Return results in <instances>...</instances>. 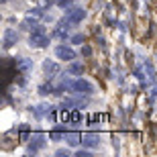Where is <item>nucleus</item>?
<instances>
[{"instance_id": "obj_7", "label": "nucleus", "mask_w": 157, "mask_h": 157, "mask_svg": "<svg viewBox=\"0 0 157 157\" xmlns=\"http://www.w3.org/2000/svg\"><path fill=\"white\" fill-rule=\"evenodd\" d=\"M17 41H18L17 31H12V29H6V31H4V49L12 47L14 43H17Z\"/></svg>"}, {"instance_id": "obj_11", "label": "nucleus", "mask_w": 157, "mask_h": 157, "mask_svg": "<svg viewBox=\"0 0 157 157\" xmlns=\"http://www.w3.org/2000/svg\"><path fill=\"white\" fill-rule=\"evenodd\" d=\"M55 2H57L59 6H70L71 2H74V0H55Z\"/></svg>"}, {"instance_id": "obj_5", "label": "nucleus", "mask_w": 157, "mask_h": 157, "mask_svg": "<svg viewBox=\"0 0 157 157\" xmlns=\"http://www.w3.org/2000/svg\"><path fill=\"white\" fill-rule=\"evenodd\" d=\"M100 143V135L98 133H86V135H82V145L84 147H98Z\"/></svg>"}, {"instance_id": "obj_10", "label": "nucleus", "mask_w": 157, "mask_h": 157, "mask_svg": "<svg viewBox=\"0 0 157 157\" xmlns=\"http://www.w3.org/2000/svg\"><path fill=\"white\" fill-rule=\"evenodd\" d=\"M71 43H76V45L84 43V35H74V37H71Z\"/></svg>"}, {"instance_id": "obj_6", "label": "nucleus", "mask_w": 157, "mask_h": 157, "mask_svg": "<svg viewBox=\"0 0 157 157\" xmlns=\"http://www.w3.org/2000/svg\"><path fill=\"white\" fill-rule=\"evenodd\" d=\"M43 71H45L47 78H55L59 74V65L55 63V61H49V59H47L45 63H43Z\"/></svg>"}, {"instance_id": "obj_1", "label": "nucleus", "mask_w": 157, "mask_h": 157, "mask_svg": "<svg viewBox=\"0 0 157 157\" xmlns=\"http://www.w3.org/2000/svg\"><path fill=\"white\" fill-rule=\"evenodd\" d=\"M29 45L31 47H47L49 45V39H47V35H45V29L41 27V25H37L35 29H31V37H29Z\"/></svg>"}, {"instance_id": "obj_4", "label": "nucleus", "mask_w": 157, "mask_h": 157, "mask_svg": "<svg viewBox=\"0 0 157 157\" xmlns=\"http://www.w3.org/2000/svg\"><path fill=\"white\" fill-rule=\"evenodd\" d=\"M55 55H57V59L67 61V63L76 59V51H74L71 47H67V45H57V47H55Z\"/></svg>"}, {"instance_id": "obj_9", "label": "nucleus", "mask_w": 157, "mask_h": 157, "mask_svg": "<svg viewBox=\"0 0 157 157\" xmlns=\"http://www.w3.org/2000/svg\"><path fill=\"white\" fill-rule=\"evenodd\" d=\"M67 141H70V145H78V143H82V135L80 133H67Z\"/></svg>"}, {"instance_id": "obj_12", "label": "nucleus", "mask_w": 157, "mask_h": 157, "mask_svg": "<svg viewBox=\"0 0 157 157\" xmlns=\"http://www.w3.org/2000/svg\"><path fill=\"white\" fill-rule=\"evenodd\" d=\"M78 155L80 157H90V151H78Z\"/></svg>"}, {"instance_id": "obj_3", "label": "nucleus", "mask_w": 157, "mask_h": 157, "mask_svg": "<svg viewBox=\"0 0 157 157\" xmlns=\"http://www.w3.org/2000/svg\"><path fill=\"white\" fill-rule=\"evenodd\" d=\"M65 18H67L71 25H78V23H82V21L86 18V10H84L82 6H74V8H67V12H65Z\"/></svg>"}, {"instance_id": "obj_2", "label": "nucleus", "mask_w": 157, "mask_h": 157, "mask_svg": "<svg viewBox=\"0 0 157 157\" xmlns=\"http://www.w3.org/2000/svg\"><path fill=\"white\" fill-rule=\"evenodd\" d=\"M70 90L76 94H84V96H90L94 94V86L84 78H78V80H70Z\"/></svg>"}, {"instance_id": "obj_8", "label": "nucleus", "mask_w": 157, "mask_h": 157, "mask_svg": "<svg viewBox=\"0 0 157 157\" xmlns=\"http://www.w3.org/2000/svg\"><path fill=\"white\" fill-rule=\"evenodd\" d=\"M67 74H70V76H82V74H84V63H80V61H70Z\"/></svg>"}]
</instances>
